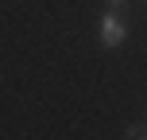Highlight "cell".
<instances>
[{"mask_svg": "<svg viewBox=\"0 0 147 140\" xmlns=\"http://www.w3.org/2000/svg\"><path fill=\"white\" fill-rule=\"evenodd\" d=\"M97 35H101V47H109V51H112V47H120V43L128 39V23L120 20L116 12H105L101 23H97Z\"/></svg>", "mask_w": 147, "mask_h": 140, "instance_id": "6da1fadb", "label": "cell"}, {"mask_svg": "<svg viewBox=\"0 0 147 140\" xmlns=\"http://www.w3.org/2000/svg\"><path fill=\"white\" fill-rule=\"evenodd\" d=\"M105 4H109V12H124V8H128V0H105Z\"/></svg>", "mask_w": 147, "mask_h": 140, "instance_id": "7a4b0ae2", "label": "cell"}, {"mask_svg": "<svg viewBox=\"0 0 147 140\" xmlns=\"http://www.w3.org/2000/svg\"><path fill=\"white\" fill-rule=\"evenodd\" d=\"M143 140H147V136H143Z\"/></svg>", "mask_w": 147, "mask_h": 140, "instance_id": "3957f363", "label": "cell"}]
</instances>
